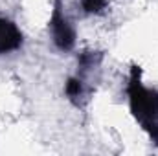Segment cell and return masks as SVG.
I'll use <instances>...</instances> for the list:
<instances>
[{
    "label": "cell",
    "instance_id": "2",
    "mask_svg": "<svg viewBox=\"0 0 158 156\" xmlns=\"http://www.w3.org/2000/svg\"><path fill=\"white\" fill-rule=\"evenodd\" d=\"M22 42L20 30L7 18L0 17V55L17 50Z\"/></svg>",
    "mask_w": 158,
    "mask_h": 156
},
{
    "label": "cell",
    "instance_id": "1",
    "mask_svg": "<svg viewBox=\"0 0 158 156\" xmlns=\"http://www.w3.org/2000/svg\"><path fill=\"white\" fill-rule=\"evenodd\" d=\"M129 101L136 121L158 143V90L143 86L136 70L129 83Z\"/></svg>",
    "mask_w": 158,
    "mask_h": 156
},
{
    "label": "cell",
    "instance_id": "3",
    "mask_svg": "<svg viewBox=\"0 0 158 156\" xmlns=\"http://www.w3.org/2000/svg\"><path fill=\"white\" fill-rule=\"evenodd\" d=\"M103 6H105V0H85L83 2V7L88 13H98L103 9Z\"/></svg>",
    "mask_w": 158,
    "mask_h": 156
}]
</instances>
